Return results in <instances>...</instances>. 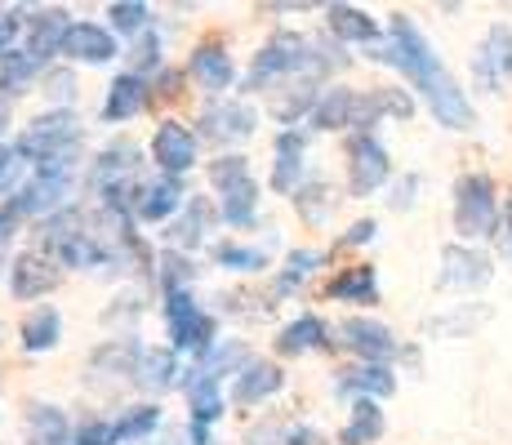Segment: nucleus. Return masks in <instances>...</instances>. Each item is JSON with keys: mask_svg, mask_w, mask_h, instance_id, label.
Here are the masks:
<instances>
[{"mask_svg": "<svg viewBox=\"0 0 512 445\" xmlns=\"http://www.w3.org/2000/svg\"><path fill=\"white\" fill-rule=\"evenodd\" d=\"M143 107H147V85H143V76L125 72V76H116V81H112V89H107L103 121H130V116L143 112Z\"/></svg>", "mask_w": 512, "mask_h": 445, "instance_id": "nucleus-13", "label": "nucleus"}, {"mask_svg": "<svg viewBox=\"0 0 512 445\" xmlns=\"http://www.w3.org/2000/svg\"><path fill=\"white\" fill-rule=\"evenodd\" d=\"M370 236H374V219H361L357 227H352V232L348 236H343V241L339 245H366L370 241Z\"/></svg>", "mask_w": 512, "mask_h": 445, "instance_id": "nucleus-41", "label": "nucleus"}, {"mask_svg": "<svg viewBox=\"0 0 512 445\" xmlns=\"http://www.w3.org/2000/svg\"><path fill=\"white\" fill-rule=\"evenodd\" d=\"M219 263L236 267V272H250V267H263V254L259 250H236V245H219Z\"/></svg>", "mask_w": 512, "mask_h": 445, "instance_id": "nucleus-37", "label": "nucleus"}, {"mask_svg": "<svg viewBox=\"0 0 512 445\" xmlns=\"http://www.w3.org/2000/svg\"><path fill=\"white\" fill-rule=\"evenodd\" d=\"M299 174H303V134L285 130L277 138V165H272V187L277 192H294L299 187Z\"/></svg>", "mask_w": 512, "mask_h": 445, "instance_id": "nucleus-18", "label": "nucleus"}, {"mask_svg": "<svg viewBox=\"0 0 512 445\" xmlns=\"http://www.w3.org/2000/svg\"><path fill=\"white\" fill-rule=\"evenodd\" d=\"M58 54L81 58V63H107V58H116V41L98 23H72V27H67L63 49H58Z\"/></svg>", "mask_w": 512, "mask_h": 445, "instance_id": "nucleus-12", "label": "nucleus"}, {"mask_svg": "<svg viewBox=\"0 0 512 445\" xmlns=\"http://www.w3.org/2000/svg\"><path fill=\"white\" fill-rule=\"evenodd\" d=\"M156 423H161V410H156V405H139V410H130L116 428H121V441H125V437H147Z\"/></svg>", "mask_w": 512, "mask_h": 445, "instance_id": "nucleus-31", "label": "nucleus"}, {"mask_svg": "<svg viewBox=\"0 0 512 445\" xmlns=\"http://www.w3.org/2000/svg\"><path fill=\"white\" fill-rule=\"evenodd\" d=\"M152 156L170 178H179L183 170L196 165V138L183 130V125H161L152 138Z\"/></svg>", "mask_w": 512, "mask_h": 445, "instance_id": "nucleus-10", "label": "nucleus"}, {"mask_svg": "<svg viewBox=\"0 0 512 445\" xmlns=\"http://www.w3.org/2000/svg\"><path fill=\"white\" fill-rule=\"evenodd\" d=\"M201 219L210 223V214H205V205L196 201V205H192V219H187V223L179 227V241H183V245H192V241H196V227H201Z\"/></svg>", "mask_w": 512, "mask_h": 445, "instance_id": "nucleus-38", "label": "nucleus"}, {"mask_svg": "<svg viewBox=\"0 0 512 445\" xmlns=\"http://www.w3.org/2000/svg\"><path fill=\"white\" fill-rule=\"evenodd\" d=\"M18 152H23L27 161H36V174H67L72 156L81 152V125H76V116H67V112L41 116V121L27 125Z\"/></svg>", "mask_w": 512, "mask_h": 445, "instance_id": "nucleus-2", "label": "nucleus"}, {"mask_svg": "<svg viewBox=\"0 0 512 445\" xmlns=\"http://www.w3.org/2000/svg\"><path fill=\"white\" fill-rule=\"evenodd\" d=\"M63 18L67 14H58V9H54V14H41V18H32V23H27V27H32V32H27V54H32L36 63H45L49 54H58V49H63V36H67V27H72V23H63Z\"/></svg>", "mask_w": 512, "mask_h": 445, "instance_id": "nucleus-19", "label": "nucleus"}, {"mask_svg": "<svg viewBox=\"0 0 512 445\" xmlns=\"http://www.w3.org/2000/svg\"><path fill=\"white\" fill-rule=\"evenodd\" d=\"M14 223H18L14 214H5V210H0V245H5L9 236H14Z\"/></svg>", "mask_w": 512, "mask_h": 445, "instance_id": "nucleus-43", "label": "nucleus"}, {"mask_svg": "<svg viewBox=\"0 0 512 445\" xmlns=\"http://www.w3.org/2000/svg\"><path fill=\"white\" fill-rule=\"evenodd\" d=\"M192 414H196V423H201V428L219 419V383H214L210 370L192 383Z\"/></svg>", "mask_w": 512, "mask_h": 445, "instance_id": "nucleus-29", "label": "nucleus"}, {"mask_svg": "<svg viewBox=\"0 0 512 445\" xmlns=\"http://www.w3.org/2000/svg\"><path fill=\"white\" fill-rule=\"evenodd\" d=\"M165 321H170V339L174 348L187 352H210L214 343V321L192 303L187 290H170L165 294Z\"/></svg>", "mask_w": 512, "mask_h": 445, "instance_id": "nucleus-5", "label": "nucleus"}, {"mask_svg": "<svg viewBox=\"0 0 512 445\" xmlns=\"http://www.w3.org/2000/svg\"><path fill=\"white\" fill-rule=\"evenodd\" d=\"M379 94H352V89H330L326 98H321L317 107H312V125L317 130H343V125H357V130H366L374 125V116H379Z\"/></svg>", "mask_w": 512, "mask_h": 445, "instance_id": "nucleus-6", "label": "nucleus"}, {"mask_svg": "<svg viewBox=\"0 0 512 445\" xmlns=\"http://www.w3.org/2000/svg\"><path fill=\"white\" fill-rule=\"evenodd\" d=\"M0 130H5V103H0Z\"/></svg>", "mask_w": 512, "mask_h": 445, "instance_id": "nucleus-44", "label": "nucleus"}, {"mask_svg": "<svg viewBox=\"0 0 512 445\" xmlns=\"http://www.w3.org/2000/svg\"><path fill=\"white\" fill-rule=\"evenodd\" d=\"M18 174H23V152L0 143V192H9L18 183Z\"/></svg>", "mask_w": 512, "mask_h": 445, "instance_id": "nucleus-36", "label": "nucleus"}, {"mask_svg": "<svg viewBox=\"0 0 512 445\" xmlns=\"http://www.w3.org/2000/svg\"><path fill=\"white\" fill-rule=\"evenodd\" d=\"M343 339H348V348L357 356H366L370 365H383L397 356V339H392V330L379 321H348L343 325Z\"/></svg>", "mask_w": 512, "mask_h": 445, "instance_id": "nucleus-11", "label": "nucleus"}, {"mask_svg": "<svg viewBox=\"0 0 512 445\" xmlns=\"http://www.w3.org/2000/svg\"><path fill=\"white\" fill-rule=\"evenodd\" d=\"M18 27H23V23H18V14L0 18V58L9 54V41H14V36H18Z\"/></svg>", "mask_w": 512, "mask_h": 445, "instance_id": "nucleus-40", "label": "nucleus"}, {"mask_svg": "<svg viewBox=\"0 0 512 445\" xmlns=\"http://www.w3.org/2000/svg\"><path fill=\"white\" fill-rule=\"evenodd\" d=\"M58 276H63L58 267H49L45 259H36V254L32 259L23 254V259L14 263V294L18 299H41V294H49L58 285Z\"/></svg>", "mask_w": 512, "mask_h": 445, "instance_id": "nucleus-17", "label": "nucleus"}, {"mask_svg": "<svg viewBox=\"0 0 512 445\" xmlns=\"http://www.w3.org/2000/svg\"><path fill=\"white\" fill-rule=\"evenodd\" d=\"M308 348H326V325L317 321V316H299L294 325H285L277 334V352L281 356H299Z\"/></svg>", "mask_w": 512, "mask_h": 445, "instance_id": "nucleus-24", "label": "nucleus"}, {"mask_svg": "<svg viewBox=\"0 0 512 445\" xmlns=\"http://www.w3.org/2000/svg\"><path fill=\"white\" fill-rule=\"evenodd\" d=\"M441 281L446 285H486L490 281V259L477 254V250H464V245H450Z\"/></svg>", "mask_w": 512, "mask_h": 445, "instance_id": "nucleus-15", "label": "nucleus"}, {"mask_svg": "<svg viewBox=\"0 0 512 445\" xmlns=\"http://www.w3.org/2000/svg\"><path fill=\"white\" fill-rule=\"evenodd\" d=\"M201 125H210L205 130L210 138H245L254 130V112H245V107H214Z\"/></svg>", "mask_w": 512, "mask_h": 445, "instance_id": "nucleus-27", "label": "nucleus"}, {"mask_svg": "<svg viewBox=\"0 0 512 445\" xmlns=\"http://www.w3.org/2000/svg\"><path fill=\"white\" fill-rule=\"evenodd\" d=\"M143 383H152V388H170V383H174V356L170 352H152V356H147Z\"/></svg>", "mask_w": 512, "mask_h": 445, "instance_id": "nucleus-35", "label": "nucleus"}, {"mask_svg": "<svg viewBox=\"0 0 512 445\" xmlns=\"http://www.w3.org/2000/svg\"><path fill=\"white\" fill-rule=\"evenodd\" d=\"M312 63V45L303 41L299 32H281L277 41L263 45V54L254 58V72H250V89L272 81V76H285V72H299V67Z\"/></svg>", "mask_w": 512, "mask_h": 445, "instance_id": "nucleus-8", "label": "nucleus"}, {"mask_svg": "<svg viewBox=\"0 0 512 445\" xmlns=\"http://www.w3.org/2000/svg\"><path fill=\"white\" fill-rule=\"evenodd\" d=\"M107 14H112V23L121 27V32H143L147 27V5H130V0H116L112 9H107Z\"/></svg>", "mask_w": 512, "mask_h": 445, "instance_id": "nucleus-32", "label": "nucleus"}, {"mask_svg": "<svg viewBox=\"0 0 512 445\" xmlns=\"http://www.w3.org/2000/svg\"><path fill=\"white\" fill-rule=\"evenodd\" d=\"M116 441H121V428L107 423V419H94V423H85V428L76 432L72 445H116Z\"/></svg>", "mask_w": 512, "mask_h": 445, "instance_id": "nucleus-34", "label": "nucleus"}, {"mask_svg": "<svg viewBox=\"0 0 512 445\" xmlns=\"http://www.w3.org/2000/svg\"><path fill=\"white\" fill-rule=\"evenodd\" d=\"M156 63V36H143L139 49H134V76L143 72V67H152Z\"/></svg>", "mask_w": 512, "mask_h": 445, "instance_id": "nucleus-39", "label": "nucleus"}, {"mask_svg": "<svg viewBox=\"0 0 512 445\" xmlns=\"http://www.w3.org/2000/svg\"><path fill=\"white\" fill-rule=\"evenodd\" d=\"M499 223V201H495V183L486 174H464L455 183V227L459 236L477 241V236H490Z\"/></svg>", "mask_w": 512, "mask_h": 445, "instance_id": "nucleus-3", "label": "nucleus"}, {"mask_svg": "<svg viewBox=\"0 0 512 445\" xmlns=\"http://www.w3.org/2000/svg\"><path fill=\"white\" fill-rule=\"evenodd\" d=\"M36 67H41V63H36V58L27 54V49H23V54H5V58H0V89L23 85L27 76L36 72Z\"/></svg>", "mask_w": 512, "mask_h": 445, "instance_id": "nucleus-30", "label": "nucleus"}, {"mask_svg": "<svg viewBox=\"0 0 512 445\" xmlns=\"http://www.w3.org/2000/svg\"><path fill=\"white\" fill-rule=\"evenodd\" d=\"M339 388L374 401V397H392V392H397V379H392L388 365H352V370L339 374Z\"/></svg>", "mask_w": 512, "mask_h": 445, "instance_id": "nucleus-14", "label": "nucleus"}, {"mask_svg": "<svg viewBox=\"0 0 512 445\" xmlns=\"http://www.w3.org/2000/svg\"><path fill=\"white\" fill-rule=\"evenodd\" d=\"M392 174V161H388V147L370 134H357L348 143V187L352 196H370L388 183Z\"/></svg>", "mask_w": 512, "mask_h": 445, "instance_id": "nucleus-7", "label": "nucleus"}, {"mask_svg": "<svg viewBox=\"0 0 512 445\" xmlns=\"http://www.w3.org/2000/svg\"><path fill=\"white\" fill-rule=\"evenodd\" d=\"M477 72L486 76L490 85L504 81L512 72V32L508 27H495V32L486 36V45H481V58H477Z\"/></svg>", "mask_w": 512, "mask_h": 445, "instance_id": "nucleus-20", "label": "nucleus"}, {"mask_svg": "<svg viewBox=\"0 0 512 445\" xmlns=\"http://www.w3.org/2000/svg\"><path fill=\"white\" fill-rule=\"evenodd\" d=\"M330 27L343 41H379V23L357 5H330Z\"/></svg>", "mask_w": 512, "mask_h": 445, "instance_id": "nucleus-25", "label": "nucleus"}, {"mask_svg": "<svg viewBox=\"0 0 512 445\" xmlns=\"http://www.w3.org/2000/svg\"><path fill=\"white\" fill-rule=\"evenodd\" d=\"M179 201H183L179 183H174V178H165V183L143 187V196L134 201V214H139V219H147V223H161V219H170V214L179 210Z\"/></svg>", "mask_w": 512, "mask_h": 445, "instance_id": "nucleus-22", "label": "nucleus"}, {"mask_svg": "<svg viewBox=\"0 0 512 445\" xmlns=\"http://www.w3.org/2000/svg\"><path fill=\"white\" fill-rule=\"evenodd\" d=\"M383 437V410L374 401H357L352 405V419H348V428H343V445H370V441H379Z\"/></svg>", "mask_w": 512, "mask_h": 445, "instance_id": "nucleus-26", "label": "nucleus"}, {"mask_svg": "<svg viewBox=\"0 0 512 445\" xmlns=\"http://www.w3.org/2000/svg\"><path fill=\"white\" fill-rule=\"evenodd\" d=\"M321 263V254H312V250H299V254H290V267H285V276L277 281V290H294V285L303 281V276L312 272V267Z\"/></svg>", "mask_w": 512, "mask_h": 445, "instance_id": "nucleus-33", "label": "nucleus"}, {"mask_svg": "<svg viewBox=\"0 0 512 445\" xmlns=\"http://www.w3.org/2000/svg\"><path fill=\"white\" fill-rule=\"evenodd\" d=\"M330 299H348V303H379V285H374V267H348L326 285Z\"/></svg>", "mask_w": 512, "mask_h": 445, "instance_id": "nucleus-21", "label": "nucleus"}, {"mask_svg": "<svg viewBox=\"0 0 512 445\" xmlns=\"http://www.w3.org/2000/svg\"><path fill=\"white\" fill-rule=\"evenodd\" d=\"M374 58H379V63H392L401 76H410V85L428 98L432 116H437L441 125H450V130H472V125H477V112H472L468 94L459 89L455 76L441 67V58L432 54V45L423 41V32L410 23L406 14L392 18L388 41L379 45Z\"/></svg>", "mask_w": 512, "mask_h": 445, "instance_id": "nucleus-1", "label": "nucleus"}, {"mask_svg": "<svg viewBox=\"0 0 512 445\" xmlns=\"http://www.w3.org/2000/svg\"><path fill=\"white\" fill-rule=\"evenodd\" d=\"M281 388V370L277 365H268V361H254V365H245L241 374H236V388H232V397L241 401V405H259L263 397H272V392Z\"/></svg>", "mask_w": 512, "mask_h": 445, "instance_id": "nucleus-16", "label": "nucleus"}, {"mask_svg": "<svg viewBox=\"0 0 512 445\" xmlns=\"http://www.w3.org/2000/svg\"><path fill=\"white\" fill-rule=\"evenodd\" d=\"M290 445H321V437L312 428H294L290 432Z\"/></svg>", "mask_w": 512, "mask_h": 445, "instance_id": "nucleus-42", "label": "nucleus"}, {"mask_svg": "<svg viewBox=\"0 0 512 445\" xmlns=\"http://www.w3.org/2000/svg\"><path fill=\"white\" fill-rule=\"evenodd\" d=\"M67 196V174H36L32 183L18 187V196L5 205V214H14V219H32V214H45L49 205H58Z\"/></svg>", "mask_w": 512, "mask_h": 445, "instance_id": "nucleus-9", "label": "nucleus"}, {"mask_svg": "<svg viewBox=\"0 0 512 445\" xmlns=\"http://www.w3.org/2000/svg\"><path fill=\"white\" fill-rule=\"evenodd\" d=\"M210 183L223 192V219L232 227H250L254 223V178H250V165L241 156H223V161L210 165Z\"/></svg>", "mask_w": 512, "mask_h": 445, "instance_id": "nucleus-4", "label": "nucleus"}, {"mask_svg": "<svg viewBox=\"0 0 512 445\" xmlns=\"http://www.w3.org/2000/svg\"><path fill=\"white\" fill-rule=\"evenodd\" d=\"M58 334H63L58 312L45 308V312H36V316H27V321H23V348L27 352H45V348H54V343H58Z\"/></svg>", "mask_w": 512, "mask_h": 445, "instance_id": "nucleus-28", "label": "nucleus"}, {"mask_svg": "<svg viewBox=\"0 0 512 445\" xmlns=\"http://www.w3.org/2000/svg\"><path fill=\"white\" fill-rule=\"evenodd\" d=\"M192 76L205 89H228L232 85V58L223 54V45H201L192 54Z\"/></svg>", "mask_w": 512, "mask_h": 445, "instance_id": "nucleus-23", "label": "nucleus"}, {"mask_svg": "<svg viewBox=\"0 0 512 445\" xmlns=\"http://www.w3.org/2000/svg\"><path fill=\"white\" fill-rule=\"evenodd\" d=\"M508 236H512V210H508Z\"/></svg>", "mask_w": 512, "mask_h": 445, "instance_id": "nucleus-45", "label": "nucleus"}]
</instances>
